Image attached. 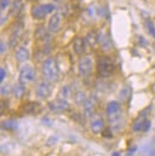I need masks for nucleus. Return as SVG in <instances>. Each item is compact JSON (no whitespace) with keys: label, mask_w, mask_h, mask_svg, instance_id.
I'll return each mask as SVG.
<instances>
[{"label":"nucleus","mask_w":155,"mask_h":156,"mask_svg":"<svg viewBox=\"0 0 155 156\" xmlns=\"http://www.w3.org/2000/svg\"><path fill=\"white\" fill-rule=\"evenodd\" d=\"M98 44L100 45L102 50H104V51H111L112 48H114V44H112L110 35L107 32H105V31H100L98 34Z\"/></svg>","instance_id":"9d476101"},{"label":"nucleus","mask_w":155,"mask_h":156,"mask_svg":"<svg viewBox=\"0 0 155 156\" xmlns=\"http://www.w3.org/2000/svg\"><path fill=\"white\" fill-rule=\"evenodd\" d=\"M84 107V116L85 117H92L94 115V110L97 107V97L96 95H91L87 99L86 104L82 106Z\"/></svg>","instance_id":"f8f14e48"},{"label":"nucleus","mask_w":155,"mask_h":156,"mask_svg":"<svg viewBox=\"0 0 155 156\" xmlns=\"http://www.w3.org/2000/svg\"><path fill=\"white\" fill-rule=\"evenodd\" d=\"M131 97V87L130 86H124L121 92H119V100L121 103H125L128 101Z\"/></svg>","instance_id":"aec40b11"},{"label":"nucleus","mask_w":155,"mask_h":156,"mask_svg":"<svg viewBox=\"0 0 155 156\" xmlns=\"http://www.w3.org/2000/svg\"><path fill=\"white\" fill-rule=\"evenodd\" d=\"M35 92H36V95L38 97L39 99H47L50 93H52V85L49 81L47 80H43L37 83L36 88H35Z\"/></svg>","instance_id":"6e6552de"},{"label":"nucleus","mask_w":155,"mask_h":156,"mask_svg":"<svg viewBox=\"0 0 155 156\" xmlns=\"http://www.w3.org/2000/svg\"><path fill=\"white\" fill-rule=\"evenodd\" d=\"M55 6L52 4H44V5H35L31 7V16L35 19H44L49 13L54 12Z\"/></svg>","instance_id":"7ed1b4c3"},{"label":"nucleus","mask_w":155,"mask_h":156,"mask_svg":"<svg viewBox=\"0 0 155 156\" xmlns=\"http://www.w3.org/2000/svg\"><path fill=\"white\" fill-rule=\"evenodd\" d=\"M12 93V87L10 85H2L1 86V95L2 97H7Z\"/></svg>","instance_id":"393cba45"},{"label":"nucleus","mask_w":155,"mask_h":156,"mask_svg":"<svg viewBox=\"0 0 155 156\" xmlns=\"http://www.w3.org/2000/svg\"><path fill=\"white\" fill-rule=\"evenodd\" d=\"M102 136L105 137V138H114V130L109 126V128H105L103 131H102Z\"/></svg>","instance_id":"a878e982"},{"label":"nucleus","mask_w":155,"mask_h":156,"mask_svg":"<svg viewBox=\"0 0 155 156\" xmlns=\"http://www.w3.org/2000/svg\"><path fill=\"white\" fill-rule=\"evenodd\" d=\"M90 129L93 133H102L105 129V119L100 115H93L90 120Z\"/></svg>","instance_id":"1a4fd4ad"},{"label":"nucleus","mask_w":155,"mask_h":156,"mask_svg":"<svg viewBox=\"0 0 155 156\" xmlns=\"http://www.w3.org/2000/svg\"><path fill=\"white\" fill-rule=\"evenodd\" d=\"M107 118H109L110 128L114 130V132H121L125 128V119L122 115V111L118 113H115V115L107 116Z\"/></svg>","instance_id":"39448f33"},{"label":"nucleus","mask_w":155,"mask_h":156,"mask_svg":"<svg viewBox=\"0 0 155 156\" xmlns=\"http://www.w3.org/2000/svg\"><path fill=\"white\" fill-rule=\"evenodd\" d=\"M56 142H57V137H52V138L48 141V143L47 144H48V145H54Z\"/></svg>","instance_id":"c756f323"},{"label":"nucleus","mask_w":155,"mask_h":156,"mask_svg":"<svg viewBox=\"0 0 155 156\" xmlns=\"http://www.w3.org/2000/svg\"><path fill=\"white\" fill-rule=\"evenodd\" d=\"M0 48H1V50H0V52H1V54H5V51H6V48H7V47L5 45V42H2V41H1Z\"/></svg>","instance_id":"7c9ffc66"},{"label":"nucleus","mask_w":155,"mask_h":156,"mask_svg":"<svg viewBox=\"0 0 155 156\" xmlns=\"http://www.w3.org/2000/svg\"><path fill=\"white\" fill-rule=\"evenodd\" d=\"M48 108L54 113H62L69 110V103L67 101V99L56 98L48 103Z\"/></svg>","instance_id":"423d86ee"},{"label":"nucleus","mask_w":155,"mask_h":156,"mask_svg":"<svg viewBox=\"0 0 155 156\" xmlns=\"http://www.w3.org/2000/svg\"><path fill=\"white\" fill-rule=\"evenodd\" d=\"M41 72L44 80L49 81V82H55L60 78V68L57 65L56 58L49 57L47 60H44V62L42 63L41 67Z\"/></svg>","instance_id":"f257e3e1"},{"label":"nucleus","mask_w":155,"mask_h":156,"mask_svg":"<svg viewBox=\"0 0 155 156\" xmlns=\"http://www.w3.org/2000/svg\"><path fill=\"white\" fill-rule=\"evenodd\" d=\"M23 0H13L12 5H11V14L13 16H18L20 11L23 10Z\"/></svg>","instance_id":"412c9836"},{"label":"nucleus","mask_w":155,"mask_h":156,"mask_svg":"<svg viewBox=\"0 0 155 156\" xmlns=\"http://www.w3.org/2000/svg\"><path fill=\"white\" fill-rule=\"evenodd\" d=\"M62 25V14L61 13H54L48 23V30L50 34H56L60 31Z\"/></svg>","instance_id":"9b49d317"},{"label":"nucleus","mask_w":155,"mask_h":156,"mask_svg":"<svg viewBox=\"0 0 155 156\" xmlns=\"http://www.w3.org/2000/svg\"><path fill=\"white\" fill-rule=\"evenodd\" d=\"M25 93H26L25 83H23V82H20V81H19L18 83H16L12 87V94L14 95L16 99H22V98L25 95Z\"/></svg>","instance_id":"f3484780"},{"label":"nucleus","mask_w":155,"mask_h":156,"mask_svg":"<svg viewBox=\"0 0 155 156\" xmlns=\"http://www.w3.org/2000/svg\"><path fill=\"white\" fill-rule=\"evenodd\" d=\"M85 39H86L87 44H90L91 47H94L98 43V35L96 32H88Z\"/></svg>","instance_id":"5701e85b"},{"label":"nucleus","mask_w":155,"mask_h":156,"mask_svg":"<svg viewBox=\"0 0 155 156\" xmlns=\"http://www.w3.org/2000/svg\"><path fill=\"white\" fill-rule=\"evenodd\" d=\"M93 69V60L90 55H81L79 63H78V72L80 76L90 75Z\"/></svg>","instance_id":"20e7f679"},{"label":"nucleus","mask_w":155,"mask_h":156,"mask_svg":"<svg viewBox=\"0 0 155 156\" xmlns=\"http://www.w3.org/2000/svg\"><path fill=\"white\" fill-rule=\"evenodd\" d=\"M86 47H87V42L86 39L82 37H75L73 41V49L75 54L78 55H84L86 51Z\"/></svg>","instance_id":"4468645a"},{"label":"nucleus","mask_w":155,"mask_h":156,"mask_svg":"<svg viewBox=\"0 0 155 156\" xmlns=\"http://www.w3.org/2000/svg\"><path fill=\"white\" fill-rule=\"evenodd\" d=\"M16 58L19 63H24L30 60V51L26 47H19L16 50Z\"/></svg>","instance_id":"dca6fc26"},{"label":"nucleus","mask_w":155,"mask_h":156,"mask_svg":"<svg viewBox=\"0 0 155 156\" xmlns=\"http://www.w3.org/2000/svg\"><path fill=\"white\" fill-rule=\"evenodd\" d=\"M1 128L4 130H7V131H13L17 129V122L13 120V119H7V120H4L2 122V125Z\"/></svg>","instance_id":"4be33fe9"},{"label":"nucleus","mask_w":155,"mask_h":156,"mask_svg":"<svg viewBox=\"0 0 155 156\" xmlns=\"http://www.w3.org/2000/svg\"><path fill=\"white\" fill-rule=\"evenodd\" d=\"M73 98H74V103H75L78 106H84V105L86 104L87 99H88V97H87V94H86V92L85 91L75 92Z\"/></svg>","instance_id":"a211bd4d"},{"label":"nucleus","mask_w":155,"mask_h":156,"mask_svg":"<svg viewBox=\"0 0 155 156\" xmlns=\"http://www.w3.org/2000/svg\"><path fill=\"white\" fill-rule=\"evenodd\" d=\"M121 112V104L116 101V100H112V101H109L106 105V115L107 116H111V115H115Z\"/></svg>","instance_id":"6ab92c4d"},{"label":"nucleus","mask_w":155,"mask_h":156,"mask_svg":"<svg viewBox=\"0 0 155 156\" xmlns=\"http://www.w3.org/2000/svg\"><path fill=\"white\" fill-rule=\"evenodd\" d=\"M112 156H121V155H119V153H114Z\"/></svg>","instance_id":"473e14b6"},{"label":"nucleus","mask_w":155,"mask_h":156,"mask_svg":"<svg viewBox=\"0 0 155 156\" xmlns=\"http://www.w3.org/2000/svg\"><path fill=\"white\" fill-rule=\"evenodd\" d=\"M20 110L25 115H37L41 112V105L35 101H27L22 106Z\"/></svg>","instance_id":"ddd939ff"},{"label":"nucleus","mask_w":155,"mask_h":156,"mask_svg":"<svg viewBox=\"0 0 155 156\" xmlns=\"http://www.w3.org/2000/svg\"><path fill=\"white\" fill-rule=\"evenodd\" d=\"M36 79L35 69L29 65H24L19 70V81L23 83H30Z\"/></svg>","instance_id":"0eeeda50"},{"label":"nucleus","mask_w":155,"mask_h":156,"mask_svg":"<svg viewBox=\"0 0 155 156\" xmlns=\"http://www.w3.org/2000/svg\"><path fill=\"white\" fill-rule=\"evenodd\" d=\"M70 95V88L68 86H63L60 92H59V98H62V99H68Z\"/></svg>","instance_id":"b1692460"},{"label":"nucleus","mask_w":155,"mask_h":156,"mask_svg":"<svg viewBox=\"0 0 155 156\" xmlns=\"http://www.w3.org/2000/svg\"><path fill=\"white\" fill-rule=\"evenodd\" d=\"M5 78H6V70H5V68H1L0 69V81L2 82Z\"/></svg>","instance_id":"c85d7f7f"},{"label":"nucleus","mask_w":155,"mask_h":156,"mask_svg":"<svg viewBox=\"0 0 155 156\" xmlns=\"http://www.w3.org/2000/svg\"><path fill=\"white\" fill-rule=\"evenodd\" d=\"M9 6H10V1L9 0H1L0 1V9H1V11H5Z\"/></svg>","instance_id":"cd10ccee"},{"label":"nucleus","mask_w":155,"mask_h":156,"mask_svg":"<svg viewBox=\"0 0 155 156\" xmlns=\"http://www.w3.org/2000/svg\"><path fill=\"white\" fill-rule=\"evenodd\" d=\"M136 150H137V148H136V147H134V148H132V149H131V150H129V151H128V156L134 155V153H135V151H136Z\"/></svg>","instance_id":"2f4dec72"},{"label":"nucleus","mask_w":155,"mask_h":156,"mask_svg":"<svg viewBox=\"0 0 155 156\" xmlns=\"http://www.w3.org/2000/svg\"><path fill=\"white\" fill-rule=\"evenodd\" d=\"M148 120H149V119H147V116H144V113H142L141 116H139V117L134 120V123H132V125H131V129L134 131H136V132L144 131V128H146Z\"/></svg>","instance_id":"2eb2a0df"},{"label":"nucleus","mask_w":155,"mask_h":156,"mask_svg":"<svg viewBox=\"0 0 155 156\" xmlns=\"http://www.w3.org/2000/svg\"><path fill=\"white\" fill-rule=\"evenodd\" d=\"M146 26H147V29H148V32L155 38V26H154V24H153V22L148 19V20L146 22Z\"/></svg>","instance_id":"bb28decb"},{"label":"nucleus","mask_w":155,"mask_h":156,"mask_svg":"<svg viewBox=\"0 0 155 156\" xmlns=\"http://www.w3.org/2000/svg\"><path fill=\"white\" fill-rule=\"evenodd\" d=\"M115 63L109 56H99L97 60V73L100 78H107L115 72Z\"/></svg>","instance_id":"f03ea898"}]
</instances>
